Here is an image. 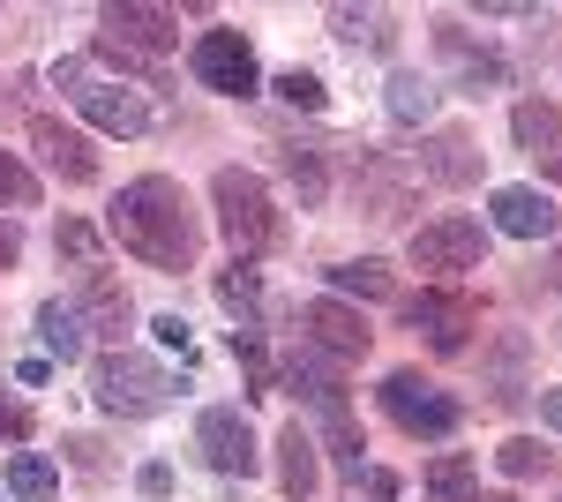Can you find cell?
<instances>
[{
  "label": "cell",
  "instance_id": "cell-1",
  "mask_svg": "<svg viewBox=\"0 0 562 502\" xmlns=\"http://www.w3.org/2000/svg\"><path fill=\"white\" fill-rule=\"evenodd\" d=\"M105 233L135 255V263H150V270H195V255H203V217L188 203V188L166 180V172H143L128 180L113 210H105Z\"/></svg>",
  "mask_w": 562,
  "mask_h": 502
},
{
  "label": "cell",
  "instance_id": "cell-2",
  "mask_svg": "<svg viewBox=\"0 0 562 502\" xmlns=\"http://www.w3.org/2000/svg\"><path fill=\"white\" fill-rule=\"evenodd\" d=\"M173 390H180V382L166 376L150 353H135V345H113V353L90 368V398H98V413H113V420L166 413V405H173Z\"/></svg>",
  "mask_w": 562,
  "mask_h": 502
},
{
  "label": "cell",
  "instance_id": "cell-3",
  "mask_svg": "<svg viewBox=\"0 0 562 502\" xmlns=\"http://www.w3.org/2000/svg\"><path fill=\"white\" fill-rule=\"evenodd\" d=\"M211 203H217V225H225V241H233V263H240V255H262V248H278V241H285V217H278L270 188H262L248 166H217Z\"/></svg>",
  "mask_w": 562,
  "mask_h": 502
},
{
  "label": "cell",
  "instance_id": "cell-4",
  "mask_svg": "<svg viewBox=\"0 0 562 502\" xmlns=\"http://www.w3.org/2000/svg\"><path fill=\"white\" fill-rule=\"evenodd\" d=\"M173 45H180V15L173 8H143V0L98 8V53L121 60V68H135V76H150V60L173 53Z\"/></svg>",
  "mask_w": 562,
  "mask_h": 502
},
{
  "label": "cell",
  "instance_id": "cell-5",
  "mask_svg": "<svg viewBox=\"0 0 562 502\" xmlns=\"http://www.w3.org/2000/svg\"><path fill=\"white\" fill-rule=\"evenodd\" d=\"M375 398H383L390 427H397V435H413V443H450V435H458V420H465V413H458V398H450L442 382H428L420 368H390Z\"/></svg>",
  "mask_w": 562,
  "mask_h": 502
},
{
  "label": "cell",
  "instance_id": "cell-6",
  "mask_svg": "<svg viewBox=\"0 0 562 502\" xmlns=\"http://www.w3.org/2000/svg\"><path fill=\"white\" fill-rule=\"evenodd\" d=\"M188 68H195V83L217 90V98H256L262 90V68H256V45L240 38V31H203V38L188 45Z\"/></svg>",
  "mask_w": 562,
  "mask_h": 502
},
{
  "label": "cell",
  "instance_id": "cell-7",
  "mask_svg": "<svg viewBox=\"0 0 562 502\" xmlns=\"http://www.w3.org/2000/svg\"><path fill=\"white\" fill-rule=\"evenodd\" d=\"M413 270H435V278H465L487 263V233L480 217H435V225H413Z\"/></svg>",
  "mask_w": 562,
  "mask_h": 502
},
{
  "label": "cell",
  "instance_id": "cell-8",
  "mask_svg": "<svg viewBox=\"0 0 562 502\" xmlns=\"http://www.w3.org/2000/svg\"><path fill=\"white\" fill-rule=\"evenodd\" d=\"M53 83L68 90V98H76L105 135H143V127H150V105H143L135 90H121V83H90L83 60H60V68H53Z\"/></svg>",
  "mask_w": 562,
  "mask_h": 502
},
{
  "label": "cell",
  "instance_id": "cell-9",
  "mask_svg": "<svg viewBox=\"0 0 562 502\" xmlns=\"http://www.w3.org/2000/svg\"><path fill=\"white\" fill-rule=\"evenodd\" d=\"M195 450H203V465L211 472H225V480H256V427H248V413L240 405H211V413L195 420Z\"/></svg>",
  "mask_w": 562,
  "mask_h": 502
},
{
  "label": "cell",
  "instance_id": "cell-10",
  "mask_svg": "<svg viewBox=\"0 0 562 502\" xmlns=\"http://www.w3.org/2000/svg\"><path fill=\"white\" fill-rule=\"evenodd\" d=\"M405 323L428 337L435 353H458V345L480 331V300H473V293H458V286H428V293L405 300Z\"/></svg>",
  "mask_w": 562,
  "mask_h": 502
},
{
  "label": "cell",
  "instance_id": "cell-11",
  "mask_svg": "<svg viewBox=\"0 0 562 502\" xmlns=\"http://www.w3.org/2000/svg\"><path fill=\"white\" fill-rule=\"evenodd\" d=\"M301 337L315 345V353H330V360H368V345H375V331H368V315L360 308H346V300H307L301 308Z\"/></svg>",
  "mask_w": 562,
  "mask_h": 502
},
{
  "label": "cell",
  "instance_id": "cell-12",
  "mask_svg": "<svg viewBox=\"0 0 562 502\" xmlns=\"http://www.w3.org/2000/svg\"><path fill=\"white\" fill-rule=\"evenodd\" d=\"M31 150H38L68 188H90V180H98V150H90V135H83V127H68V121H53V113H31Z\"/></svg>",
  "mask_w": 562,
  "mask_h": 502
},
{
  "label": "cell",
  "instance_id": "cell-13",
  "mask_svg": "<svg viewBox=\"0 0 562 502\" xmlns=\"http://www.w3.org/2000/svg\"><path fill=\"white\" fill-rule=\"evenodd\" d=\"M428 31H435V53H442V60L458 68V83L473 90V98L503 90V76H510V68H503V53H495V45H473L465 31H458V23H450V15H435Z\"/></svg>",
  "mask_w": 562,
  "mask_h": 502
},
{
  "label": "cell",
  "instance_id": "cell-14",
  "mask_svg": "<svg viewBox=\"0 0 562 502\" xmlns=\"http://www.w3.org/2000/svg\"><path fill=\"white\" fill-rule=\"evenodd\" d=\"M510 135H518L525 158H532V166H540V172L562 188V105H555V98H518Z\"/></svg>",
  "mask_w": 562,
  "mask_h": 502
},
{
  "label": "cell",
  "instance_id": "cell-15",
  "mask_svg": "<svg viewBox=\"0 0 562 502\" xmlns=\"http://www.w3.org/2000/svg\"><path fill=\"white\" fill-rule=\"evenodd\" d=\"M487 217H495V233H510V241H548V233H555V203H548L540 188H495V196H487Z\"/></svg>",
  "mask_w": 562,
  "mask_h": 502
},
{
  "label": "cell",
  "instance_id": "cell-16",
  "mask_svg": "<svg viewBox=\"0 0 562 502\" xmlns=\"http://www.w3.org/2000/svg\"><path fill=\"white\" fill-rule=\"evenodd\" d=\"M420 172H428L435 188H473L480 180V143L465 127H435L428 150H420Z\"/></svg>",
  "mask_w": 562,
  "mask_h": 502
},
{
  "label": "cell",
  "instance_id": "cell-17",
  "mask_svg": "<svg viewBox=\"0 0 562 502\" xmlns=\"http://www.w3.org/2000/svg\"><path fill=\"white\" fill-rule=\"evenodd\" d=\"M83 308H90V323H98V337L128 345V331H135V300H128V286H121L113 270L83 263Z\"/></svg>",
  "mask_w": 562,
  "mask_h": 502
},
{
  "label": "cell",
  "instance_id": "cell-18",
  "mask_svg": "<svg viewBox=\"0 0 562 502\" xmlns=\"http://www.w3.org/2000/svg\"><path fill=\"white\" fill-rule=\"evenodd\" d=\"M285 382L301 390L307 405H346V376H338V360H330V353H315L307 337L285 353Z\"/></svg>",
  "mask_w": 562,
  "mask_h": 502
},
{
  "label": "cell",
  "instance_id": "cell-19",
  "mask_svg": "<svg viewBox=\"0 0 562 502\" xmlns=\"http://www.w3.org/2000/svg\"><path fill=\"white\" fill-rule=\"evenodd\" d=\"M278 488H285L293 502H307L315 488H323V458H315V435H307L301 420L278 435Z\"/></svg>",
  "mask_w": 562,
  "mask_h": 502
},
{
  "label": "cell",
  "instance_id": "cell-20",
  "mask_svg": "<svg viewBox=\"0 0 562 502\" xmlns=\"http://www.w3.org/2000/svg\"><path fill=\"white\" fill-rule=\"evenodd\" d=\"M315 420H323L315 450H330V458H338V472H346V480H360V472H368V435H360L352 405H315Z\"/></svg>",
  "mask_w": 562,
  "mask_h": 502
},
{
  "label": "cell",
  "instance_id": "cell-21",
  "mask_svg": "<svg viewBox=\"0 0 562 502\" xmlns=\"http://www.w3.org/2000/svg\"><path fill=\"white\" fill-rule=\"evenodd\" d=\"M330 31L352 53H397V15L390 8H330Z\"/></svg>",
  "mask_w": 562,
  "mask_h": 502
},
{
  "label": "cell",
  "instance_id": "cell-22",
  "mask_svg": "<svg viewBox=\"0 0 562 502\" xmlns=\"http://www.w3.org/2000/svg\"><path fill=\"white\" fill-rule=\"evenodd\" d=\"M38 337H45V353H53L60 368L90 353V331H83V315H76L68 300H38Z\"/></svg>",
  "mask_w": 562,
  "mask_h": 502
},
{
  "label": "cell",
  "instance_id": "cell-23",
  "mask_svg": "<svg viewBox=\"0 0 562 502\" xmlns=\"http://www.w3.org/2000/svg\"><path fill=\"white\" fill-rule=\"evenodd\" d=\"M278 166H285V180H293L301 210H315L323 196H330V166H323V143H278Z\"/></svg>",
  "mask_w": 562,
  "mask_h": 502
},
{
  "label": "cell",
  "instance_id": "cell-24",
  "mask_svg": "<svg viewBox=\"0 0 562 502\" xmlns=\"http://www.w3.org/2000/svg\"><path fill=\"white\" fill-rule=\"evenodd\" d=\"M360 203H368L375 225H397V217L413 210V196H405V180H397L383 158H360Z\"/></svg>",
  "mask_w": 562,
  "mask_h": 502
},
{
  "label": "cell",
  "instance_id": "cell-25",
  "mask_svg": "<svg viewBox=\"0 0 562 502\" xmlns=\"http://www.w3.org/2000/svg\"><path fill=\"white\" fill-rule=\"evenodd\" d=\"M8 495H15V502H53V495H60V472H53V458H38V450H15V458H8Z\"/></svg>",
  "mask_w": 562,
  "mask_h": 502
},
{
  "label": "cell",
  "instance_id": "cell-26",
  "mask_svg": "<svg viewBox=\"0 0 562 502\" xmlns=\"http://www.w3.org/2000/svg\"><path fill=\"white\" fill-rule=\"evenodd\" d=\"M217 308H225V315H240V331H256V315H262V278L248 270V263L217 270Z\"/></svg>",
  "mask_w": 562,
  "mask_h": 502
},
{
  "label": "cell",
  "instance_id": "cell-27",
  "mask_svg": "<svg viewBox=\"0 0 562 502\" xmlns=\"http://www.w3.org/2000/svg\"><path fill=\"white\" fill-rule=\"evenodd\" d=\"M383 105H390V121H397V127H420V121H435V83H428V76H390Z\"/></svg>",
  "mask_w": 562,
  "mask_h": 502
},
{
  "label": "cell",
  "instance_id": "cell-28",
  "mask_svg": "<svg viewBox=\"0 0 562 502\" xmlns=\"http://www.w3.org/2000/svg\"><path fill=\"white\" fill-rule=\"evenodd\" d=\"M330 286H338V293H360V300H397V278H390V263H375V255L338 263V270H330Z\"/></svg>",
  "mask_w": 562,
  "mask_h": 502
},
{
  "label": "cell",
  "instance_id": "cell-29",
  "mask_svg": "<svg viewBox=\"0 0 562 502\" xmlns=\"http://www.w3.org/2000/svg\"><path fill=\"white\" fill-rule=\"evenodd\" d=\"M473 458H458V450H450V458H435L428 465V502H473Z\"/></svg>",
  "mask_w": 562,
  "mask_h": 502
},
{
  "label": "cell",
  "instance_id": "cell-30",
  "mask_svg": "<svg viewBox=\"0 0 562 502\" xmlns=\"http://www.w3.org/2000/svg\"><path fill=\"white\" fill-rule=\"evenodd\" d=\"M0 203L8 210H38V172L23 166L15 150H0Z\"/></svg>",
  "mask_w": 562,
  "mask_h": 502
},
{
  "label": "cell",
  "instance_id": "cell-31",
  "mask_svg": "<svg viewBox=\"0 0 562 502\" xmlns=\"http://www.w3.org/2000/svg\"><path fill=\"white\" fill-rule=\"evenodd\" d=\"M278 98H285L293 113H323V105H330L323 76H307V68H285V76H278Z\"/></svg>",
  "mask_w": 562,
  "mask_h": 502
},
{
  "label": "cell",
  "instance_id": "cell-32",
  "mask_svg": "<svg viewBox=\"0 0 562 502\" xmlns=\"http://www.w3.org/2000/svg\"><path fill=\"white\" fill-rule=\"evenodd\" d=\"M233 360L248 368V398H270V353L256 331H233Z\"/></svg>",
  "mask_w": 562,
  "mask_h": 502
},
{
  "label": "cell",
  "instance_id": "cell-33",
  "mask_svg": "<svg viewBox=\"0 0 562 502\" xmlns=\"http://www.w3.org/2000/svg\"><path fill=\"white\" fill-rule=\"evenodd\" d=\"M495 465H503V472H510V480H532V472H548V450H540V443H532V435H510V443H503V450H495Z\"/></svg>",
  "mask_w": 562,
  "mask_h": 502
},
{
  "label": "cell",
  "instance_id": "cell-34",
  "mask_svg": "<svg viewBox=\"0 0 562 502\" xmlns=\"http://www.w3.org/2000/svg\"><path fill=\"white\" fill-rule=\"evenodd\" d=\"M352 502H397V472H383V465H368V472L352 480Z\"/></svg>",
  "mask_w": 562,
  "mask_h": 502
},
{
  "label": "cell",
  "instance_id": "cell-35",
  "mask_svg": "<svg viewBox=\"0 0 562 502\" xmlns=\"http://www.w3.org/2000/svg\"><path fill=\"white\" fill-rule=\"evenodd\" d=\"M150 331H158V345H166V353H180V360H188V353H195V331H188V323H180V315H158V323H150Z\"/></svg>",
  "mask_w": 562,
  "mask_h": 502
},
{
  "label": "cell",
  "instance_id": "cell-36",
  "mask_svg": "<svg viewBox=\"0 0 562 502\" xmlns=\"http://www.w3.org/2000/svg\"><path fill=\"white\" fill-rule=\"evenodd\" d=\"M68 458H76V472H105V443H90V435H68Z\"/></svg>",
  "mask_w": 562,
  "mask_h": 502
},
{
  "label": "cell",
  "instance_id": "cell-37",
  "mask_svg": "<svg viewBox=\"0 0 562 502\" xmlns=\"http://www.w3.org/2000/svg\"><path fill=\"white\" fill-rule=\"evenodd\" d=\"M135 488H143L150 502H166V495H173V465H143V472H135Z\"/></svg>",
  "mask_w": 562,
  "mask_h": 502
},
{
  "label": "cell",
  "instance_id": "cell-38",
  "mask_svg": "<svg viewBox=\"0 0 562 502\" xmlns=\"http://www.w3.org/2000/svg\"><path fill=\"white\" fill-rule=\"evenodd\" d=\"M0 435H8V443H23V435H31V405L0 398Z\"/></svg>",
  "mask_w": 562,
  "mask_h": 502
},
{
  "label": "cell",
  "instance_id": "cell-39",
  "mask_svg": "<svg viewBox=\"0 0 562 502\" xmlns=\"http://www.w3.org/2000/svg\"><path fill=\"white\" fill-rule=\"evenodd\" d=\"M53 248H60V255H76V263H90V225H76V217H68V225H60V241H53Z\"/></svg>",
  "mask_w": 562,
  "mask_h": 502
},
{
  "label": "cell",
  "instance_id": "cell-40",
  "mask_svg": "<svg viewBox=\"0 0 562 502\" xmlns=\"http://www.w3.org/2000/svg\"><path fill=\"white\" fill-rule=\"evenodd\" d=\"M15 263H23V233H15V225H0V270H15Z\"/></svg>",
  "mask_w": 562,
  "mask_h": 502
},
{
  "label": "cell",
  "instance_id": "cell-41",
  "mask_svg": "<svg viewBox=\"0 0 562 502\" xmlns=\"http://www.w3.org/2000/svg\"><path fill=\"white\" fill-rule=\"evenodd\" d=\"M540 420H548V427L562 435V390H540Z\"/></svg>",
  "mask_w": 562,
  "mask_h": 502
},
{
  "label": "cell",
  "instance_id": "cell-42",
  "mask_svg": "<svg viewBox=\"0 0 562 502\" xmlns=\"http://www.w3.org/2000/svg\"><path fill=\"white\" fill-rule=\"evenodd\" d=\"M548 278H555V286H562V248H555V263H548Z\"/></svg>",
  "mask_w": 562,
  "mask_h": 502
},
{
  "label": "cell",
  "instance_id": "cell-43",
  "mask_svg": "<svg viewBox=\"0 0 562 502\" xmlns=\"http://www.w3.org/2000/svg\"><path fill=\"white\" fill-rule=\"evenodd\" d=\"M473 502H518V495H473Z\"/></svg>",
  "mask_w": 562,
  "mask_h": 502
},
{
  "label": "cell",
  "instance_id": "cell-44",
  "mask_svg": "<svg viewBox=\"0 0 562 502\" xmlns=\"http://www.w3.org/2000/svg\"><path fill=\"white\" fill-rule=\"evenodd\" d=\"M0 502H8V495H0Z\"/></svg>",
  "mask_w": 562,
  "mask_h": 502
}]
</instances>
